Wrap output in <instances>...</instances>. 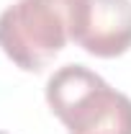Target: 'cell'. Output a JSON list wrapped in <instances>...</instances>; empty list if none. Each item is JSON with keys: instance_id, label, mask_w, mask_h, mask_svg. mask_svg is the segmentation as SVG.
<instances>
[{"instance_id": "3957f363", "label": "cell", "mask_w": 131, "mask_h": 134, "mask_svg": "<svg viewBox=\"0 0 131 134\" xmlns=\"http://www.w3.org/2000/svg\"><path fill=\"white\" fill-rule=\"evenodd\" d=\"M72 41L93 57H121L131 49V0H85Z\"/></svg>"}, {"instance_id": "277c9868", "label": "cell", "mask_w": 131, "mask_h": 134, "mask_svg": "<svg viewBox=\"0 0 131 134\" xmlns=\"http://www.w3.org/2000/svg\"><path fill=\"white\" fill-rule=\"evenodd\" d=\"M0 134H5V132H0Z\"/></svg>"}, {"instance_id": "6da1fadb", "label": "cell", "mask_w": 131, "mask_h": 134, "mask_svg": "<svg viewBox=\"0 0 131 134\" xmlns=\"http://www.w3.org/2000/svg\"><path fill=\"white\" fill-rule=\"evenodd\" d=\"M46 103L69 134H131V98L85 65H64L46 80Z\"/></svg>"}, {"instance_id": "7a4b0ae2", "label": "cell", "mask_w": 131, "mask_h": 134, "mask_svg": "<svg viewBox=\"0 0 131 134\" xmlns=\"http://www.w3.org/2000/svg\"><path fill=\"white\" fill-rule=\"evenodd\" d=\"M85 0H16L0 13V49L16 67L39 72L72 41Z\"/></svg>"}]
</instances>
